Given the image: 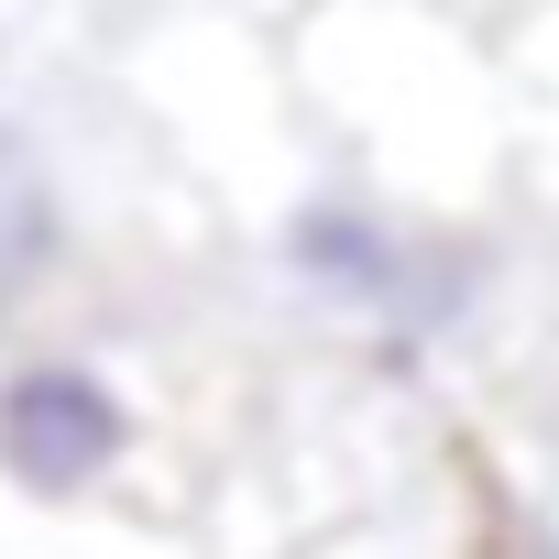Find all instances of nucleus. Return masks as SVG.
<instances>
[{
	"instance_id": "obj_1",
	"label": "nucleus",
	"mask_w": 559,
	"mask_h": 559,
	"mask_svg": "<svg viewBox=\"0 0 559 559\" xmlns=\"http://www.w3.org/2000/svg\"><path fill=\"white\" fill-rule=\"evenodd\" d=\"M286 88L330 165L417 219H493L515 187V88L461 0H286Z\"/></svg>"
},
{
	"instance_id": "obj_3",
	"label": "nucleus",
	"mask_w": 559,
	"mask_h": 559,
	"mask_svg": "<svg viewBox=\"0 0 559 559\" xmlns=\"http://www.w3.org/2000/svg\"><path fill=\"white\" fill-rule=\"evenodd\" d=\"M67 263H78V198H67L56 154L34 143V121L0 99V308L56 297Z\"/></svg>"
},
{
	"instance_id": "obj_4",
	"label": "nucleus",
	"mask_w": 559,
	"mask_h": 559,
	"mask_svg": "<svg viewBox=\"0 0 559 559\" xmlns=\"http://www.w3.org/2000/svg\"><path fill=\"white\" fill-rule=\"evenodd\" d=\"M493 56H504V88H515V187L559 198V0L504 12Z\"/></svg>"
},
{
	"instance_id": "obj_2",
	"label": "nucleus",
	"mask_w": 559,
	"mask_h": 559,
	"mask_svg": "<svg viewBox=\"0 0 559 559\" xmlns=\"http://www.w3.org/2000/svg\"><path fill=\"white\" fill-rule=\"evenodd\" d=\"M154 450V395L78 330L0 341V493L34 515L110 504Z\"/></svg>"
},
{
	"instance_id": "obj_5",
	"label": "nucleus",
	"mask_w": 559,
	"mask_h": 559,
	"mask_svg": "<svg viewBox=\"0 0 559 559\" xmlns=\"http://www.w3.org/2000/svg\"><path fill=\"white\" fill-rule=\"evenodd\" d=\"M526 559H559V515H548V526H537V537H526Z\"/></svg>"
},
{
	"instance_id": "obj_6",
	"label": "nucleus",
	"mask_w": 559,
	"mask_h": 559,
	"mask_svg": "<svg viewBox=\"0 0 559 559\" xmlns=\"http://www.w3.org/2000/svg\"><path fill=\"white\" fill-rule=\"evenodd\" d=\"M461 12H483V23H504V12H526V0H461Z\"/></svg>"
}]
</instances>
